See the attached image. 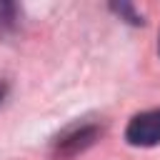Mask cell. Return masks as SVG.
<instances>
[{"label": "cell", "mask_w": 160, "mask_h": 160, "mask_svg": "<svg viewBox=\"0 0 160 160\" xmlns=\"http://www.w3.org/2000/svg\"><path fill=\"white\" fill-rule=\"evenodd\" d=\"M110 8H112L115 12H120V15H125V18H128V22H132V25H140V22H142V18L135 12V8H132L130 2H112Z\"/></svg>", "instance_id": "3"}, {"label": "cell", "mask_w": 160, "mask_h": 160, "mask_svg": "<svg viewBox=\"0 0 160 160\" xmlns=\"http://www.w3.org/2000/svg\"><path fill=\"white\" fill-rule=\"evenodd\" d=\"M0 95H2V88H0Z\"/></svg>", "instance_id": "5"}, {"label": "cell", "mask_w": 160, "mask_h": 160, "mask_svg": "<svg viewBox=\"0 0 160 160\" xmlns=\"http://www.w3.org/2000/svg\"><path fill=\"white\" fill-rule=\"evenodd\" d=\"M15 12H18L15 5H10V2H0V25H2V28H5V25H12Z\"/></svg>", "instance_id": "4"}, {"label": "cell", "mask_w": 160, "mask_h": 160, "mask_svg": "<svg viewBox=\"0 0 160 160\" xmlns=\"http://www.w3.org/2000/svg\"><path fill=\"white\" fill-rule=\"evenodd\" d=\"M125 140L138 148H152L160 142V108L132 115L125 128Z\"/></svg>", "instance_id": "1"}, {"label": "cell", "mask_w": 160, "mask_h": 160, "mask_svg": "<svg viewBox=\"0 0 160 160\" xmlns=\"http://www.w3.org/2000/svg\"><path fill=\"white\" fill-rule=\"evenodd\" d=\"M95 138H98V128H92V125H78V128L62 132V135L58 138L55 148H58V152H62V155H75V152L85 150L88 145H92Z\"/></svg>", "instance_id": "2"}]
</instances>
